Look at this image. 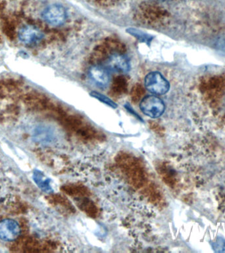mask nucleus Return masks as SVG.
Segmentation results:
<instances>
[{
  "label": "nucleus",
  "mask_w": 225,
  "mask_h": 253,
  "mask_svg": "<svg viewBox=\"0 0 225 253\" xmlns=\"http://www.w3.org/2000/svg\"><path fill=\"white\" fill-rule=\"evenodd\" d=\"M42 17L49 25L59 27L66 21L67 13L63 6L53 4L43 10Z\"/></svg>",
  "instance_id": "nucleus-3"
},
{
  "label": "nucleus",
  "mask_w": 225,
  "mask_h": 253,
  "mask_svg": "<svg viewBox=\"0 0 225 253\" xmlns=\"http://www.w3.org/2000/svg\"><path fill=\"white\" fill-rule=\"evenodd\" d=\"M145 86L147 90L155 95H162L169 90L170 85L167 79L159 72H151L145 78Z\"/></svg>",
  "instance_id": "nucleus-2"
},
{
  "label": "nucleus",
  "mask_w": 225,
  "mask_h": 253,
  "mask_svg": "<svg viewBox=\"0 0 225 253\" xmlns=\"http://www.w3.org/2000/svg\"><path fill=\"white\" fill-rule=\"evenodd\" d=\"M33 179L38 187L45 193H51L53 191L50 185V180L40 171L35 170L33 173Z\"/></svg>",
  "instance_id": "nucleus-8"
},
{
  "label": "nucleus",
  "mask_w": 225,
  "mask_h": 253,
  "mask_svg": "<svg viewBox=\"0 0 225 253\" xmlns=\"http://www.w3.org/2000/svg\"><path fill=\"white\" fill-rule=\"evenodd\" d=\"M106 65L111 71L118 73H126L130 69L128 57L121 53L115 52L109 56Z\"/></svg>",
  "instance_id": "nucleus-6"
},
{
  "label": "nucleus",
  "mask_w": 225,
  "mask_h": 253,
  "mask_svg": "<svg viewBox=\"0 0 225 253\" xmlns=\"http://www.w3.org/2000/svg\"><path fill=\"white\" fill-rule=\"evenodd\" d=\"M129 31V33H131L132 35L135 36V37L142 40V41L145 42L149 41V37L145 34L140 33V31H136L135 29H131Z\"/></svg>",
  "instance_id": "nucleus-12"
},
{
  "label": "nucleus",
  "mask_w": 225,
  "mask_h": 253,
  "mask_svg": "<svg viewBox=\"0 0 225 253\" xmlns=\"http://www.w3.org/2000/svg\"><path fill=\"white\" fill-rule=\"evenodd\" d=\"M161 1H167V0H161Z\"/></svg>",
  "instance_id": "nucleus-13"
},
{
  "label": "nucleus",
  "mask_w": 225,
  "mask_h": 253,
  "mask_svg": "<svg viewBox=\"0 0 225 253\" xmlns=\"http://www.w3.org/2000/svg\"><path fill=\"white\" fill-rule=\"evenodd\" d=\"M21 233V228L17 221L11 219L0 221V239L5 241L15 240Z\"/></svg>",
  "instance_id": "nucleus-5"
},
{
  "label": "nucleus",
  "mask_w": 225,
  "mask_h": 253,
  "mask_svg": "<svg viewBox=\"0 0 225 253\" xmlns=\"http://www.w3.org/2000/svg\"><path fill=\"white\" fill-rule=\"evenodd\" d=\"M140 110L146 116L155 119L159 118L165 112V106L163 100L156 96H148L142 99L140 104Z\"/></svg>",
  "instance_id": "nucleus-1"
},
{
  "label": "nucleus",
  "mask_w": 225,
  "mask_h": 253,
  "mask_svg": "<svg viewBox=\"0 0 225 253\" xmlns=\"http://www.w3.org/2000/svg\"><path fill=\"white\" fill-rule=\"evenodd\" d=\"M19 38L20 41L26 45H37L43 39V34L38 28L27 25L20 29Z\"/></svg>",
  "instance_id": "nucleus-4"
},
{
  "label": "nucleus",
  "mask_w": 225,
  "mask_h": 253,
  "mask_svg": "<svg viewBox=\"0 0 225 253\" xmlns=\"http://www.w3.org/2000/svg\"><path fill=\"white\" fill-rule=\"evenodd\" d=\"M83 201H82V203L80 204L81 209H82L85 212H87V213L91 215L96 214L97 209L95 207V205H93L92 203H91V202L87 201L86 199L83 200Z\"/></svg>",
  "instance_id": "nucleus-10"
},
{
  "label": "nucleus",
  "mask_w": 225,
  "mask_h": 253,
  "mask_svg": "<svg viewBox=\"0 0 225 253\" xmlns=\"http://www.w3.org/2000/svg\"><path fill=\"white\" fill-rule=\"evenodd\" d=\"M90 76L96 84L101 87H106L110 83V75L106 67L95 65L90 69Z\"/></svg>",
  "instance_id": "nucleus-7"
},
{
  "label": "nucleus",
  "mask_w": 225,
  "mask_h": 253,
  "mask_svg": "<svg viewBox=\"0 0 225 253\" xmlns=\"http://www.w3.org/2000/svg\"><path fill=\"white\" fill-rule=\"evenodd\" d=\"M91 96L94 97L95 98L98 99V100L100 101V102L104 103V104L108 105L109 106L112 107V108H116V107H117V105H116L113 101L111 100L110 98L105 96V95L101 94L100 92H91Z\"/></svg>",
  "instance_id": "nucleus-9"
},
{
  "label": "nucleus",
  "mask_w": 225,
  "mask_h": 253,
  "mask_svg": "<svg viewBox=\"0 0 225 253\" xmlns=\"http://www.w3.org/2000/svg\"><path fill=\"white\" fill-rule=\"evenodd\" d=\"M124 79V78H119V77L115 79L114 83V90L116 92H122L125 88L126 83Z\"/></svg>",
  "instance_id": "nucleus-11"
}]
</instances>
